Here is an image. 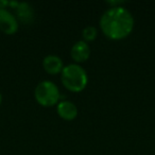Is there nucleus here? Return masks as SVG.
Masks as SVG:
<instances>
[{
	"label": "nucleus",
	"mask_w": 155,
	"mask_h": 155,
	"mask_svg": "<svg viewBox=\"0 0 155 155\" xmlns=\"http://www.w3.org/2000/svg\"><path fill=\"white\" fill-rule=\"evenodd\" d=\"M34 97L41 105L48 107L58 102L60 91H58V87L51 81H41L35 87Z\"/></svg>",
	"instance_id": "3"
},
{
	"label": "nucleus",
	"mask_w": 155,
	"mask_h": 155,
	"mask_svg": "<svg viewBox=\"0 0 155 155\" xmlns=\"http://www.w3.org/2000/svg\"><path fill=\"white\" fill-rule=\"evenodd\" d=\"M43 67L50 74H56V73L62 72L63 68H64V64H63V61L60 56L49 54V55L44 58Z\"/></svg>",
	"instance_id": "8"
},
{
	"label": "nucleus",
	"mask_w": 155,
	"mask_h": 155,
	"mask_svg": "<svg viewBox=\"0 0 155 155\" xmlns=\"http://www.w3.org/2000/svg\"><path fill=\"white\" fill-rule=\"evenodd\" d=\"M1 101H2V96H1V93H0V104H1Z\"/></svg>",
	"instance_id": "10"
},
{
	"label": "nucleus",
	"mask_w": 155,
	"mask_h": 155,
	"mask_svg": "<svg viewBox=\"0 0 155 155\" xmlns=\"http://www.w3.org/2000/svg\"><path fill=\"white\" fill-rule=\"evenodd\" d=\"M70 55L72 60L77 63H82L88 60L91 55V47L84 41H79L73 44L70 50Z\"/></svg>",
	"instance_id": "6"
},
{
	"label": "nucleus",
	"mask_w": 155,
	"mask_h": 155,
	"mask_svg": "<svg viewBox=\"0 0 155 155\" xmlns=\"http://www.w3.org/2000/svg\"><path fill=\"white\" fill-rule=\"evenodd\" d=\"M0 30L9 35L14 34L18 30L17 18L7 9H0Z\"/></svg>",
	"instance_id": "4"
},
{
	"label": "nucleus",
	"mask_w": 155,
	"mask_h": 155,
	"mask_svg": "<svg viewBox=\"0 0 155 155\" xmlns=\"http://www.w3.org/2000/svg\"><path fill=\"white\" fill-rule=\"evenodd\" d=\"M98 31L97 29L95 28L94 26H87L83 29L82 31V36L84 41H91L97 37Z\"/></svg>",
	"instance_id": "9"
},
{
	"label": "nucleus",
	"mask_w": 155,
	"mask_h": 155,
	"mask_svg": "<svg viewBox=\"0 0 155 155\" xmlns=\"http://www.w3.org/2000/svg\"><path fill=\"white\" fill-rule=\"evenodd\" d=\"M61 81L65 88L73 93L82 91L88 83L87 72L79 64H69L64 66L61 72Z\"/></svg>",
	"instance_id": "2"
},
{
	"label": "nucleus",
	"mask_w": 155,
	"mask_h": 155,
	"mask_svg": "<svg viewBox=\"0 0 155 155\" xmlns=\"http://www.w3.org/2000/svg\"><path fill=\"white\" fill-rule=\"evenodd\" d=\"M56 112H58V116L62 119L67 121H71L75 119L78 116V107L74 103L71 101H61L58 103V107H56Z\"/></svg>",
	"instance_id": "7"
},
{
	"label": "nucleus",
	"mask_w": 155,
	"mask_h": 155,
	"mask_svg": "<svg viewBox=\"0 0 155 155\" xmlns=\"http://www.w3.org/2000/svg\"><path fill=\"white\" fill-rule=\"evenodd\" d=\"M9 5H11L15 10L16 18L24 24H31L34 19V12L29 3L17 2V1H10Z\"/></svg>",
	"instance_id": "5"
},
{
	"label": "nucleus",
	"mask_w": 155,
	"mask_h": 155,
	"mask_svg": "<svg viewBox=\"0 0 155 155\" xmlns=\"http://www.w3.org/2000/svg\"><path fill=\"white\" fill-rule=\"evenodd\" d=\"M99 25L106 37L117 41L131 34L134 28V17L124 7L115 5L102 14Z\"/></svg>",
	"instance_id": "1"
}]
</instances>
